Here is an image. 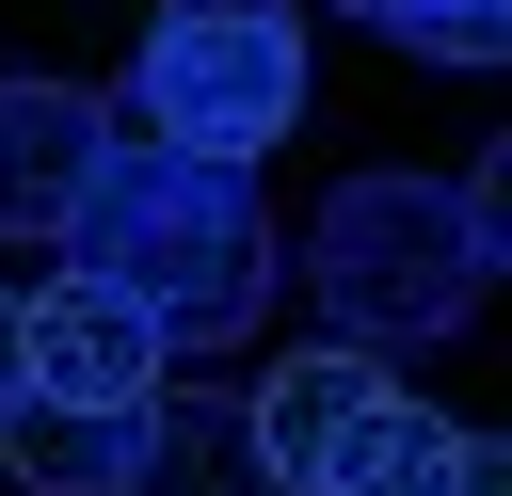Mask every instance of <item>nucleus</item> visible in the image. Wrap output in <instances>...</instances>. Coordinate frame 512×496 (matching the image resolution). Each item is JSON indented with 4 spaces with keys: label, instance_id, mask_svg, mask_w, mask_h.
I'll use <instances>...</instances> for the list:
<instances>
[{
    "label": "nucleus",
    "instance_id": "obj_1",
    "mask_svg": "<svg viewBox=\"0 0 512 496\" xmlns=\"http://www.w3.org/2000/svg\"><path fill=\"white\" fill-rule=\"evenodd\" d=\"M64 240H80L96 288L144 304L160 352H240L272 320V208H256L240 160H192V144L112 128V160H96V192H80Z\"/></svg>",
    "mask_w": 512,
    "mask_h": 496
},
{
    "label": "nucleus",
    "instance_id": "obj_9",
    "mask_svg": "<svg viewBox=\"0 0 512 496\" xmlns=\"http://www.w3.org/2000/svg\"><path fill=\"white\" fill-rule=\"evenodd\" d=\"M0 464H16L32 496H112V464H128V400H16V416H0Z\"/></svg>",
    "mask_w": 512,
    "mask_h": 496
},
{
    "label": "nucleus",
    "instance_id": "obj_8",
    "mask_svg": "<svg viewBox=\"0 0 512 496\" xmlns=\"http://www.w3.org/2000/svg\"><path fill=\"white\" fill-rule=\"evenodd\" d=\"M432 464H448V416H432V400L384 368V384L336 416V448L304 464V496H432Z\"/></svg>",
    "mask_w": 512,
    "mask_h": 496
},
{
    "label": "nucleus",
    "instance_id": "obj_4",
    "mask_svg": "<svg viewBox=\"0 0 512 496\" xmlns=\"http://www.w3.org/2000/svg\"><path fill=\"white\" fill-rule=\"evenodd\" d=\"M112 160V96L80 80H0V240H64Z\"/></svg>",
    "mask_w": 512,
    "mask_h": 496
},
{
    "label": "nucleus",
    "instance_id": "obj_12",
    "mask_svg": "<svg viewBox=\"0 0 512 496\" xmlns=\"http://www.w3.org/2000/svg\"><path fill=\"white\" fill-rule=\"evenodd\" d=\"M32 400V336H16V288H0V416Z\"/></svg>",
    "mask_w": 512,
    "mask_h": 496
},
{
    "label": "nucleus",
    "instance_id": "obj_10",
    "mask_svg": "<svg viewBox=\"0 0 512 496\" xmlns=\"http://www.w3.org/2000/svg\"><path fill=\"white\" fill-rule=\"evenodd\" d=\"M384 32L432 48V64H496L512 48V0H384Z\"/></svg>",
    "mask_w": 512,
    "mask_h": 496
},
{
    "label": "nucleus",
    "instance_id": "obj_13",
    "mask_svg": "<svg viewBox=\"0 0 512 496\" xmlns=\"http://www.w3.org/2000/svg\"><path fill=\"white\" fill-rule=\"evenodd\" d=\"M352 16H384V0H352Z\"/></svg>",
    "mask_w": 512,
    "mask_h": 496
},
{
    "label": "nucleus",
    "instance_id": "obj_11",
    "mask_svg": "<svg viewBox=\"0 0 512 496\" xmlns=\"http://www.w3.org/2000/svg\"><path fill=\"white\" fill-rule=\"evenodd\" d=\"M432 496H512V464H496V432H448V464H432Z\"/></svg>",
    "mask_w": 512,
    "mask_h": 496
},
{
    "label": "nucleus",
    "instance_id": "obj_2",
    "mask_svg": "<svg viewBox=\"0 0 512 496\" xmlns=\"http://www.w3.org/2000/svg\"><path fill=\"white\" fill-rule=\"evenodd\" d=\"M304 288H320V320H336L352 352L400 368V352H432V336L480 320L496 240H480L464 192H432V176H336L320 224H304Z\"/></svg>",
    "mask_w": 512,
    "mask_h": 496
},
{
    "label": "nucleus",
    "instance_id": "obj_6",
    "mask_svg": "<svg viewBox=\"0 0 512 496\" xmlns=\"http://www.w3.org/2000/svg\"><path fill=\"white\" fill-rule=\"evenodd\" d=\"M112 496H272V464H256L240 400H208V384H144V400H128V464H112Z\"/></svg>",
    "mask_w": 512,
    "mask_h": 496
},
{
    "label": "nucleus",
    "instance_id": "obj_7",
    "mask_svg": "<svg viewBox=\"0 0 512 496\" xmlns=\"http://www.w3.org/2000/svg\"><path fill=\"white\" fill-rule=\"evenodd\" d=\"M384 384V352H352V336H320V352H288V368H256L240 384V432H256V464H272V496H304V464L336 448V416Z\"/></svg>",
    "mask_w": 512,
    "mask_h": 496
},
{
    "label": "nucleus",
    "instance_id": "obj_5",
    "mask_svg": "<svg viewBox=\"0 0 512 496\" xmlns=\"http://www.w3.org/2000/svg\"><path fill=\"white\" fill-rule=\"evenodd\" d=\"M16 336H32V400H144L176 352L144 336V304L128 288H96V272H48L32 304H16Z\"/></svg>",
    "mask_w": 512,
    "mask_h": 496
},
{
    "label": "nucleus",
    "instance_id": "obj_3",
    "mask_svg": "<svg viewBox=\"0 0 512 496\" xmlns=\"http://www.w3.org/2000/svg\"><path fill=\"white\" fill-rule=\"evenodd\" d=\"M288 112H304V16L288 0H160L112 128L192 144V160H256V144H288Z\"/></svg>",
    "mask_w": 512,
    "mask_h": 496
}]
</instances>
